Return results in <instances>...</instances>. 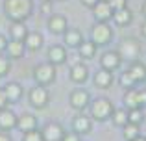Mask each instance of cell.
Returning a JSON list of instances; mask_svg holds the SVG:
<instances>
[{"label":"cell","instance_id":"obj_1","mask_svg":"<svg viewBox=\"0 0 146 141\" xmlns=\"http://www.w3.org/2000/svg\"><path fill=\"white\" fill-rule=\"evenodd\" d=\"M33 0H4V13L9 21H22L32 15Z\"/></svg>","mask_w":146,"mask_h":141},{"label":"cell","instance_id":"obj_2","mask_svg":"<svg viewBox=\"0 0 146 141\" xmlns=\"http://www.w3.org/2000/svg\"><path fill=\"white\" fill-rule=\"evenodd\" d=\"M89 110H91V117H93L94 121H100V123H104V121L111 119L115 106H113V102H111L109 98L98 97V98H94V100H91Z\"/></svg>","mask_w":146,"mask_h":141},{"label":"cell","instance_id":"obj_3","mask_svg":"<svg viewBox=\"0 0 146 141\" xmlns=\"http://www.w3.org/2000/svg\"><path fill=\"white\" fill-rule=\"evenodd\" d=\"M111 39H113V30H111V26L107 24V22H98L93 26V30H91V41H93L96 47H106V45L111 43Z\"/></svg>","mask_w":146,"mask_h":141},{"label":"cell","instance_id":"obj_4","mask_svg":"<svg viewBox=\"0 0 146 141\" xmlns=\"http://www.w3.org/2000/svg\"><path fill=\"white\" fill-rule=\"evenodd\" d=\"M33 80H35L39 86H50V84L56 80V65L52 63H39V65L33 69Z\"/></svg>","mask_w":146,"mask_h":141},{"label":"cell","instance_id":"obj_5","mask_svg":"<svg viewBox=\"0 0 146 141\" xmlns=\"http://www.w3.org/2000/svg\"><path fill=\"white\" fill-rule=\"evenodd\" d=\"M118 56L122 58V61H135L137 58H139V54H141V45L137 43L135 39H122V43L118 45Z\"/></svg>","mask_w":146,"mask_h":141},{"label":"cell","instance_id":"obj_6","mask_svg":"<svg viewBox=\"0 0 146 141\" xmlns=\"http://www.w3.org/2000/svg\"><path fill=\"white\" fill-rule=\"evenodd\" d=\"M28 98H30V104H32L33 108L44 110L48 106V102H50V93H48L46 86H39V84H37V86L28 93Z\"/></svg>","mask_w":146,"mask_h":141},{"label":"cell","instance_id":"obj_7","mask_svg":"<svg viewBox=\"0 0 146 141\" xmlns=\"http://www.w3.org/2000/svg\"><path fill=\"white\" fill-rule=\"evenodd\" d=\"M68 102H70V106L74 110L82 112V110H85L91 104V93L85 89H74L70 93V97H68Z\"/></svg>","mask_w":146,"mask_h":141},{"label":"cell","instance_id":"obj_8","mask_svg":"<svg viewBox=\"0 0 146 141\" xmlns=\"http://www.w3.org/2000/svg\"><path fill=\"white\" fill-rule=\"evenodd\" d=\"M100 65H102V69L115 72L122 65V58L118 56L117 50H107V52H104L102 58H100Z\"/></svg>","mask_w":146,"mask_h":141},{"label":"cell","instance_id":"obj_9","mask_svg":"<svg viewBox=\"0 0 146 141\" xmlns=\"http://www.w3.org/2000/svg\"><path fill=\"white\" fill-rule=\"evenodd\" d=\"M91 9H93V15L98 22H107L109 19H113V7L109 6L107 0H98Z\"/></svg>","mask_w":146,"mask_h":141},{"label":"cell","instance_id":"obj_10","mask_svg":"<svg viewBox=\"0 0 146 141\" xmlns=\"http://www.w3.org/2000/svg\"><path fill=\"white\" fill-rule=\"evenodd\" d=\"M41 134H43L44 141H61L65 130L59 123H46L43 126V130H41Z\"/></svg>","mask_w":146,"mask_h":141},{"label":"cell","instance_id":"obj_11","mask_svg":"<svg viewBox=\"0 0 146 141\" xmlns=\"http://www.w3.org/2000/svg\"><path fill=\"white\" fill-rule=\"evenodd\" d=\"M46 58H48V61L56 67L63 65V63L67 61V48H65L63 45H52L46 52Z\"/></svg>","mask_w":146,"mask_h":141},{"label":"cell","instance_id":"obj_12","mask_svg":"<svg viewBox=\"0 0 146 141\" xmlns=\"http://www.w3.org/2000/svg\"><path fill=\"white\" fill-rule=\"evenodd\" d=\"M67 28H68V22H67V19H65L63 15H57V13L50 15V19H48V30L52 33H56V35H63V33L67 32Z\"/></svg>","mask_w":146,"mask_h":141},{"label":"cell","instance_id":"obj_13","mask_svg":"<svg viewBox=\"0 0 146 141\" xmlns=\"http://www.w3.org/2000/svg\"><path fill=\"white\" fill-rule=\"evenodd\" d=\"M72 130L78 132L80 136L91 134V130H93V121H91V117H89V115H83V113L76 115L74 123H72Z\"/></svg>","mask_w":146,"mask_h":141},{"label":"cell","instance_id":"obj_14","mask_svg":"<svg viewBox=\"0 0 146 141\" xmlns=\"http://www.w3.org/2000/svg\"><path fill=\"white\" fill-rule=\"evenodd\" d=\"M17 128V115H15L11 110L7 108H2L0 110V130L4 132H9Z\"/></svg>","mask_w":146,"mask_h":141},{"label":"cell","instance_id":"obj_15","mask_svg":"<svg viewBox=\"0 0 146 141\" xmlns=\"http://www.w3.org/2000/svg\"><path fill=\"white\" fill-rule=\"evenodd\" d=\"M4 93H6V98H7V102H19L22 98V95H24V91H22V86L21 84H17V82H9V84H6L4 86Z\"/></svg>","mask_w":146,"mask_h":141},{"label":"cell","instance_id":"obj_16","mask_svg":"<svg viewBox=\"0 0 146 141\" xmlns=\"http://www.w3.org/2000/svg\"><path fill=\"white\" fill-rule=\"evenodd\" d=\"M17 128L24 134V132L35 130L37 128V117L32 115V113H22V115L17 117Z\"/></svg>","mask_w":146,"mask_h":141},{"label":"cell","instance_id":"obj_17","mask_svg":"<svg viewBox=\"0 0 146 141\" xmlns=\"http://www.w3.org/2000/svg\"><path fill=\"white\" fill-rule=\"evenodd\" d=\"M24 50H26L24 41H17V39L7 41V47H6L7 58H11V59H21L22 56H24Z\"/></svg>","mask_w":146,"mask_h":141},{"label":"cell","instance_id":"obj_18","mask_svg":"<svg viewBox=\"0 0 146 141\" xmlns=\"http://www.w3.org/2000/svg\"><path fill=\"white\" fill-rule=\"evenodd\" d=\"M82 41H83V35L76 28H67V32L63 33V43L70 48H78L82 45Z\"/></svg>","mask_w":146,"mask_h":141},{"label":"cell","instance_id":"obj_19","mask_svg":"<svg viewBox=\"0 0 146 141\" xmlns=\"http://www.w3.org/2000/svg\"><path fill=\"white\" fill-rule=\"evenodd\" d=\"M24 45H26V48H28L30 52H37V50L43 48L44 37L41 35L39 32H28V35H26V39H24Z\"/></svg>","mask_w":146,"mask_h":141},{"label":"cell","instance_id":"obj_20","mask_svg":"<svg viewBox=\"0 0 146 141\" xmlns=\"http://www.w3.org/2000/svg\"><path fill=\"white\" fill-rule=\"evenodd\" d=\"M87 78H89V67L85 65V63H76V65H72L70 69V80L74 84H83L87 82Z\"/></svg>","mask_w":146,"mask_h":141},{"label":"cell","instance_id":"obj_21","mask_svg":"<svg viewBox=\"0 0 146 141\" xmlns=\"http://www.w3.org/2000/svg\"><path fill=\"white\" fill-rule=\"evenodd\" d=\"M111 84H113V72L106 71V69H100L96 74H94V86L98 89H109Z\"/></svg>","mask_w":146,"mask_h":141},{"label":"cell","instance_id":"obj_22","mask_svg":"<svg viewBox=\"0 0 146 141\" xmlns=\"http://www.w3.org/2000/svg\"><path fill=\"white\" fill-rule=\"evenodd\" d=\"M128 72L131 74V78L135 80V84H141V82H144V80H146V65H144V63H141V61H137V59L129 63Z\"/></svg>","mask_w":146,"mask_h":141},{"label":"cell","instance_id":"obj_23","mask_svg":"<svg viewBox=\"0 0 146 141\" xmlns=\"http://www.w3.org/2000/svg\"><path fill=\"white\" fill-rule=\"evenodd\" d=\"M9 35L11 39H17V41H24L26 35H28V28L22 21H11L9 26Z\"/></svg>","mask_w":146,"mask_h":141},{"label":"cell","instance_id":"obj_24","mask_svg":"<svg viewBox=\"0 0 146 141\" xmlns=\"http://www.w3.org/2000/svg\"><path fill=\"white\" fill-rule=\"evenodd\" d=\"M96 50H98V47L93 41H82V45L78 47L80 58H83V59H93L96 56Z\"/></svg>","mask_w":146,"mask_h":141},{"label":"cell","instance_id":"obj_25","mask_svg":"<svg viewBox=\"0 0 146 141\" xmlns=\"http://www.w3.org/2000/svg\"><path fill=\"white\" fill-rule=\"evenodd\" d=\"M113 19H115V22H117L118 26H126V24H129V22L133 21V13H131V9H128V7H122V9L113 11Z\"/></svg>","mask_w":146,"mask_h":141},{"label":"cell","instance_id":"obj_26","mask_svg":"<svg viewBox=\"0 0 146 141\" xmlns=\"http://www.w3.org/2000/svg\"><path fill=\"white\" fill-rule=\"evenodd\" d=\"M141 132H139V124H133V123H126L122 126V138L126 141H133L135 138H139Z\"/></svg>","mask_w":146,"mask_h":141},{"label":"cell","instance_id":"obj_27","mask_svg":"<svg viewBox=\"0 0 146 141\" xmlns=\"http://www.w3.org/2000/svg\"><path fill=\"white\" fill-rule=\"evenodd\" d=\"M111 121H113L115 126H124L128 123V108H118L113 110V115H111Z\"/></svg>","mask_w":146,"mask_h":141},{"label":"cell","instance_id":"obj_28","mask_svg":"<svg viewBox=\"0 0 146 141\" xmlns=\"http://www.w3.org/2000/svg\"><path fill=\"white\" fill-rule=\"evenodd\" d=\"M124 108H128V110L141 108V106H139V100H137V89H133V87L126 89V93H124Z\"/></svg>","mask_w":146,"mask_h":141},{"label":"cell","instance_id":"obj_29","mask_svg":"<svg viewBox=\"0 0 146 141\" xmlns=\"http://www.w3.org/2000/svg\"><path fill=\"white\" fill-rule=\"evenodd\" d=\"M143 121H144V112H143V108H131V110H128V123L141 124Z\"/></svg>","mask_w":146,"mask_h":141},{"label":"cell","instance_id":"obj_30","mask_svg":"<svg viewBox=\"0 0 146 141\" xmlns=\"http://www.w3.org/2000/svg\"><path fill=\"white\" fill-rule=\"evenodd\" d=\"M118 82H120V86H122V87H126V89H129V87L135 86V80L131 78V74H129L128 71L120 72V80H118Z\"/></svg>","mask_w":146,"mask_h":141},{"label":"cell","instance_id":"obj_31","mask_svg":"<svg viewBox=\"0 0 146 141\" xmlns=\"http://www.w3.org/2000/svg\"><path fill=\"white\" fill-rule=\"evenodd\" d=\"M22 141H44L43 139V134H41L39 130H30V132H24V136H22Z\"/></svg>","mask_w":146,"mask_h":141},{"label":"cell","instance_id":"obj_32","mask_svg":"<svg viewBox=\"0 0 146 141\" xmlns=\"http://www.w3.org/2000/svg\"><path fill=\"white\" fill-rule=\"evenodd\" d=\"M9 67H11L9 58H4V56L0 54V78H4V76L9 72Z\"/></svg>","mask_w":146,"mask_h":141},{"label":"cell","instance_id":"obj_33","mask_svg":"<svg viewBox=\"0 0 146 141\" xmlns=\"http://www.w3.org/2000/svg\"><path fill=\"white\" fill-rule=\"evenodd\" d=\"M61 141H82V136L78 134V132H65L63 138H61Z\"/></svg>","mask_w":146,"mask_h":141},{"label":"cell","instance_id":"obj_34","mask_svg":"<svg viewBox=\"0 0 146 141\" xmlns=\"http://www.w3.org/2000/svg\"><path fill=\"white\" fill-rule=\"evenodd\" d=\"M109 6L113 7V11L117 9H122V7H128V0H107Z\"/></svg>","mask_w":146,"mask_h":141},{"label":"cell","instance_id":"obj_35","mask_svg":"<svg viewBox=\"0 0 146 141\" xmlns=\"http://www.w3.org/2000/svg\"><path fill=\"white\" fill-rule=\"evenodd\" d=\"M137 100H139L141 108L146 106V89H137Z\"/></svg>","mask_w":146,"mask_h":141},{"label":"cell","instance_id":"obj_36","mask_svg":"<svg viewBox=\"0 0 146 141\" xmlns=\"http://www.w3.org/2000/svg\"><path fill=\"white\" fill-rule=\"evenodd\" d=\"M41 11L43 13H52V0H44L43 6H41Z\"/></svg>","mask_w":146,"mask_h":141},{"label":"cell","instance_id":"obj_37","mask_svg":"<svg viewBox=\"0 0 146 141\" xmlns=\"http://www.w3.org/2000/svg\"><path fill=\"white\" fill-rule=\"evenodd\" d=\"M7 106V98H6V93H4V87H0V110Z\"/></svg>","mask_w":146,"mask_h":141},{"label":"cell","instance_id":"obj_38","mask_svg":"<svg viewBox=\"0 0 146 141\" xmlns=\"http://www.w3.org/2000/svg\"><path fill=\"white\" fill-rule=\"evenodd\" d=\"M6 47H7V39L2 35V33H0V54H2V52L6 50Z\"/></svg>","mask_w":146,"mask_h":141},{"label":"cell","instance_id":"obj_39","mask_svg":"<svg viewBox=\"0 0 146 141\" xmlns=\"http://www.w3.org/2000/svg\"><path fill=\"white\" fill-rule=\"evenodd\" d=\"M0 141H11V136L7 134V132L0 130Z\"/></svg>","mask_w":146,"mask_h":141},{"label":"cell","instance_id":"obj_40","mask_svg":"<svg viewBox=\"0 0 146 141\" xmlns=\"http://www.w3.org/2000/svg\"><path fill=\"white\" fill-rule=\"evenodd\" d=\"M96 2H98V0H82V4H83L85 7H93Z\"/></svg>","mask_w":146,"mask_h":141},{"label":"cell","instance_id":"obj_41","mask_svg":"<svg viewBox=\"0 0 146 141\" xmlns=\"http://www.w3.org/2000/svg\"><path fill=\"white\" fill-rule=\"evenodd\" d=\"M141 33H143V35L146 37V21H144V24L141 26Z\"/></svg>","mask_w":146,"mask_h":141},{"label":"cell","instance_id":"obj_42","mask_svg":"<svg viewBox=\"0 0 146 141\" xmlns=\"http://www.w3.org/2000/svg\"><path fill=\"white\" fill-rule=\"evenodd\" d=\"M133 141H146V138H143V136H139V138H135Z\"/></svg>","mask_w":146,"mask_h":141},{"label":"cell","instance_id":"obj_43","mask_svg":"<svg viewBox=\"0 0 146 141\" xmlns=\"http://www.w3.org/2000/svg\"><path fill=\"white\" fill-rule=\"evenodd\" d=\"M143 13H144V17H146V2L143 4Z\"/></svg>","mask_w":146,"mask_h":141},{"label":"cell","instance_id":"obj_44","mask_svg":"<svg viewBox=\"0 0 146 141\" xmlns=\"http://www.w3.org/2000/svg\"><path fill=\"white\" fill-rule=\"evenodd\" d=\"M52 2H54V0H52Z\"/></svg>","mask_w":146,"mask_h":141}]
</instances>
